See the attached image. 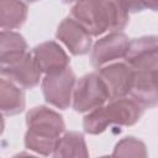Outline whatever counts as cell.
<instances>
[{
	"mask_svg": "<svg viewBox=\"0 0 158 158\" xmlns=\"http://www.w3.org/2000/svg\"><path fill=\"white\" fill-rule=\"evenodd\" d=\"M128 14L125 0H80L70 10V17L91 37L122 31L128 23Z\"/></svg>",
	"mask_w": 158,
	"mask_h": 158,
	"instance_id": "1",
	"label": "cell"
},
{
	"mask_svg": "<svg viewBox=\"0 0 158 158\" xmlns=\"http://www.w3.org/2000/svg\"><path fill=\"white\" fill-rule=\"evenodd\" d=\"M26 125L25 147L41 156H52L65 128L62 115L40 105L26 114Z\"/></svg>",
	"mask_w": 158,
	"mask_h": 158,
	"instance_id": "2",
	"label": "cell"
},
{
	"mask_svg": "<svg viewBox=\"0 0 158 158\" xmlns=\"http://www.w3.org/2000/svg\"><path fill=\"white\" fill-rule=\"evenodd\" d=\"M144 107L132 98H118L109 100L84 116L83 128L88 135H100L109 126H132L139 121Z\"/></svg>",
	"mask_w": 158,
	"mask_h": 158,
	"instance_id": "3",
	"label": "cell"
},
{
	"mask_svg": "<svg viewBox=\"0 0 158 158\" xmlns=\"http://www.w3.org/2000/svg\"><path fill=\"white\" fill-rule=\"evenodd\" d=\"M110 100L107 89L98 73L83 75L78 81L72 95V106L77 112H89Z\"/></svg>",
	"mask_w": 158,
	"mask_h": 158,
	"instance_id": "4",
	"label": "cell"
},
{
	"mask_svg": "<svg viewBox=\"0 0 158 158\" xmlns=\"http://www.w3.org/2000/svg\"><path fill=\"white\" fill-rule=\"evenodd\" d=\"M75 81L77 77L69 67L58 72L47 73L41 83L46 102L60 110L68 109L72 104Z\"/></svg>",
	"mask_w": 158,
	"mask_h": 158,
	"instance_id": "5",
	"label": "cell"
},
{
	"mask_svg": "<svg viewBox=\"0 0 158 158\" xmlns=\"http://www.w3.org/2000/svg\"><path fill=\"white\" fill-rule=\"evenodd\" d=\"M41 74L32 54L28 52L0 62V75L23 89L37 86L41 80Z\"/></svg>",
	"mask_w": 158,
	"mask_h": 158,
	"instance_id": "6",
	"label": "cell"
},
{
	"mask_svg": "<svg viewBox=\"0 0 158 158\" xmlns=\"http://www.w3.org/2000/svg\"><path fill=\"white\" fill-rule=\"evenodd\" d=\"M130 40L121 31H114L101 37L91 48L90 62L94 68H100L110 62L121 59L126 56Z\"/></svg>",
	"mask_w": 158,
	"mask_h": 158,
	"instance_id": "7",
	"label": "cell"
},
{
	"mask_svg": "<svg viewBox=\"0 0 158 158\" xmlns=\"http://www.w3.org/2000/svg\"><path fill=\"white\" fill-rule=\"evenodd\" d=\"M125 63L132 70L158 69V46L156 36H142L130 41Z\"/></svg>",
	"mask_w": 158,
	"mask_h": 158,
	"instance_id": "8",
	"label": "cell"
},
{
	"mask_svg": "<svg viewBox=\"0 0 158 158\" xmlns=\"http://www.w3.org/2000/svg\"><path fill=\"white\" fill-rule=\"evenodd\" d=\"M96 72L104 81L110 100L127 96L133 79V70L126 63H112L98 68Z\"/></svg>",
	"mask_w": 158,
	"mask_h": 158,
	"instance_id": "9",
	"label": "cell"
},
{
	"mask_svg": "<svg viewBox=\"0 0 158 158\" xmlns=\"http://www.w3.org/2000/svg\"><path fill=\"white\" fill-rule=\"evenodd\" d=\"M56 37L73 56H84L91 49L93 46L91 36L70 16L65 17L59 23Z\"/></svg>",
	"mask_w": 158,
	"mask_h": 158,
	"instance_id": "10",
	"label": "cell"
},
{
	"mask_svg": "<svg viewBox=\"0 0 158 158\" xmlns=\"http://www.w3.org/2000/svg\"><path fill=\"white\" fill-rule=\"evenodd\" d=\"M41 73H53L69 67V57L65 51L54 41H46L36 47L31 52Z\"/></svg>",
	"mask_w": 158,
	"mask_h": 158,
	"instance_id": "11",
	"label": "cell"
},
{
	"mask_svg": "<svg viewBox=\"0 0 158 158\" xmlns=\"http://www.w3.org/2000/svg\"><path fill=\"white\" fill-rule=\"evenodd\" d=\"M133 100L146 107H154L158 102L157 70H133L130 94Z\"/></svg>",
	"mask_w": 158,
	"mask_h": 158,
	"instance_id": "12",
	"label": "cell"
},
{
	"mask_svg": "<svg viewBox=\"0 0 158 158\" xmlns=\"http://www.w3.org/2000/svg\"><path fill=\"white\" fill-rule=\"evenodd\" d=\"M26 99L23 91L6 78H0V114L14 116L25 110Z\"/></svg>",
	"mask_w": 158,
	"mask_h": 158,
	"instance_id": "13",
	"label": "cell"
},
{
	"mask_svg": "<svg viewBox=\"0 0 158 158\" xmlns=\"http://www.w3.org/2000/svg\"><path fill=\"white\" fill-rule=\"evenodd\" d=\"M27 5L21 0H0V28H20L27 19Z\"/></svg>",
	"mask_w": 158,
	"mask_h": 158,
	"instance_id": "14",
	"label": "cell"
},
{
	"mask_svg": "<svg viewBox=\"0 0 158 158\" xmlns=\"http://www.w3.org/2000/svg\"><path fill=\"white\" fill-rule=\"evenodd\" d=\"M56 158L75 157V158H86L89 157V151L85 143V138L80 132L70 131L60 136L56 149L52 154Z\"/></svg>",
	"mask_w": 158,
	"mask_h": 158,
	"instance_id": "15",
	"label": "cell"
},
{
	"mask_svg": "<svg viewBox=\"0 0 158 158\" xmlns=\"http://www.w3.org/2000/svg\"><path fill=\"white\" fill-rule=\"evenodd\" d=\"M27 52V42L19 32L5 30L0 31V62L11 59Z\"/></svg>",
	"mask_w": 158,
	"mask_h": 158,
	"instance_id": "16",
	"label": "cell"
},
{
	"mask_svg": "<svg viewBox=\"0 0 158 158\" xmlns=\"http://www.w3.org/2000/svg\"><path fill=\"white\" fill-rule=\"evenodd\" d=\"M112 156L115 157H147V149L142 141L133 136H127L118 141L114 148Z\"/></svg>",
	"mask_w": 158,
	"mask_h": 158,
	"instance_id": "17",
	"label": "cell"
},
{
	"mask_svg": "<svg viewBox=\"0 0 158 158\" xmlns=\"http://www.w3.org/2000/svg\"><path fill=\"white\" fill-rule=\"evenodd\" d=\"M128 11L138 12L143 10H152L156 11L158 6V0H125Z\"/></svg>",
	"mask_w": 158,
	"mask_h": 158,
	"instance_id": "18",
	"label": "cell"
},
{
	"mask_svg": "<svg viewBox=\"0 0 158 158\" xmlns=\"http://www.w3.org/2000/svg\"><path fill=\"white\" fill-rule=\"evenodd\" d=\"M4 128H5V122H4L2 115L0 114V136H1V135H2V132H4Z\"/></svg>",
	"mask_w": 158,
	"mask_h": 158,
	"instance_id": "19",
	"label": "cell"
},
{
	"mask_svg": "<svg viewBox=\"0 0 158 158\" xmlns=\"http://www.w3.org/2000/svg\"><path fill=\"white\" fill-rule=\"evenodd\" d=\"M64 4H70V2H77V1H80V0H62Z\"/></svg>",
	"mask_w": 158,
	"mask_h": 158,
	"instance_id": "20",
	"label": "cell"
},
{
	"mask_svg": "<svg viewBox=\"0 0 158 158\" xmlns=\"http://www.w3.org/2000/svg\"><path fill=\"white\" fill-rule=\"evenodd\" d=\"M23 2H36V1H40V0H21Z\"/></svg>",
	"mask_w": 158,
	"mask_h": 158,
	"instance_id": "21",
	"label": "cell"
}]
</instances>
